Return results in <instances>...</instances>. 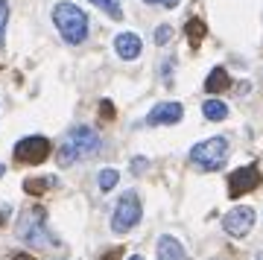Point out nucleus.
Instances as JSON below:
<instances>
[{
    "label": "nucleus",
    "mask_w": 263,
    "mask_h": 260,
    "mask_svg": "<svg viewBox=\"0 0 263 260\" xmlns=\"http://www.w3.org/2000/svg\"><path fill=\"white\" fill-rule=\"evenodd\" d=\"M53 24H56V29L62 32V38L73 47L82 44L85 38H88V15H85L76 3H70V0L53 6Z\"/></svg>",
    "instance_id": "nucleus-1"
},
{
    "label": "nucleus",
    "mask_w": 263,
    "mask_h": 260,
    "mask_svg": "<svg viewBox=\"0 0 263 260\" xmlns=\"http://www.w3.org/2000/svg\"><path fill=\"white\" fill-rule=\"evenodd\" d=\"M18 237L32 249H47V246H59V240L50 234L47 228V214L44 208H32V211H24L18 219Z\"/></svg>",
    "instance_id": "nucleus-2"
},
{
    "label": "nucleus",
    "mask_w": 263,
    "mask_h": 260,
    "mask_svg": "<svg viewBox=\"0 0 263 260\" xmlns=\"http://www.w3.org/2000/svg\"><path fill=\"white\" fill-rule=\"evenodd\" d=\"M228 158V140L222 135H216V138H208L202 143L190 149V164L199 170H208V173H214L226 164Z\"/></svg>",
    "instance_id": "nucleus-3"
},
{
    "label": "nucleus",
    "mask_w": 263,
    "mask_h": 260,
    "mask_svg": "<svg viewBox=\"0 0 263 260\" xmlns=\"http://www.w3.org/2000/svg\"><path fill=\"white\" fill-rule=\"evenodd\" d=\"M141 214H143V205H141L138 190H126V193L117 199V208H114V214H111V228L117 234L132 231L135 225L141 222Z\"/></svg>",
    "instance_id": "nucleus-4"
},
{
    "label": "nucleus",
    "mask_w": 263,
    "mask_h": 260,
    "mask_svg": "<svg viewBox=\"0 0 263 260\" xmlns=\"http://www.w3.org/2000/svg\"><path fill=\"white\" fill-rule=\"evenodd\" d=\"M260 181H263L260 167H257V164H246V167L234 170V173L228 176V196H231V199H240V196L257 190Z\"/></svg>",
    "instance_id": "nucleus-5"
},
{
    "label": "nucleus",
    "mask_w": 263,
    "mask_h": 260,
    "mask_svg": "<svg viewBox=\"0 0 263 260\" xmlns=\"http://www.w3.org/2000/svg\"><path fill=\"white\" fill-rule=\"evenodd\" d=\"M65 143L73 149L79 158H91V155H97L100 146H103V143H100V135H97L91 126H73V129L67 132Z\"/></svg>",
    "instance_id": "nucleus-6"
},
{
    "label": "nucleus",
    "mask_w": 263,
    "mask_h": 260,
    "mask_svg": "<svg viewBox=\"0 0 263 260\" xmlns=\"http://www.w3.org/2000/svg\"><path fill=\"white\" fill-rule=\"evenodd\" d=\"M47 155H50V140L41 138V135H29V138L15 143V158L21 164H41V161H47Z\"/></svg>",
    "instance_id": "nucleus-7"
},
{
    "label": "nucleus",
    "mask_w": 263,
    "mask_h": 260,
    "mask_svg": "<svg viewBox=\"0 0 263 260\" xmlns=\"http://www.w3.org/2000/svg\"><path fill=\"white\" fill-rule=\"evenodd\" d=\"M222 228L231 237H246L254 228V208L252 205H237L234 211H228L222 216Z\"/></svg>",
    "instance_id": "nucleus-8"
},
{
    "label": "nucleus",
    "mask_w": 263,
    "mask_h": 260,
    "mask_svg": "<svg viewBox=\"0 0 263 260\" xmlns=\"http://www.w3.org/2000/svg\"><path fill=\"white\" fill-rule=\"evenodd\" d=\"M184 117V108L181 102H158L149 114H146V123L149 126H173Z\"/></svg>",
    "instance_id": "nucleus-9"
},
{
    "label": "nucleus",
    "mask_w": 263,
    "mask_h": 260,
    "mask_svg": "<svg viewBox=\"0 0 263 260\" xmlns=\"http://www.w3.org/2000/svg\"><path fill=\"white\" fill-rule=\"evenodd\" d=\"M114 50H117V56L123 59V62H132V59L141 56V38L135 35V32H120V35L114 38Z\"/></svg>",
    "instance_id": "nucleus-10"
},
{
    "label": "nucleus",
    "mask_w": 263,
    "mask_h": 260,
    "mask_svg": "<svg viewBox=\"0 0 263 260\" xmlns=\"http://www.w3.org/2000/svg\"><path fill=\"white\" fill-rule=\"evenodd\" d=\"M158 260H187V251L181 249V243L176 237L164 234L158 240Z\"/></svg>",
    "instance_id": "nucleus-11"
},
{
    "label": "nucleus",
    "mask_w": 263,
    "mask_h": 260,
    "mask_svg": "<svg viewBox=\"0 0 263 260\" xmlns=\"http://www.w3.org/2000/svg\"><path fill=\"white\" fill-rule=\"evenodd\" d=\"M228 88H231V76H228V70L222 65H216L205 79V91L208 94H219V91H228Z\"/></svg>",
    "instance_id": "nucleus-12"
},
{
    "label": "nucleus",
    "mask_w": 263,
    "mask_h": 260,
    "mask_svg": "<svg viewBox=\"0 0 263 260\" xmlns=\"http://www.w3.org/2000/svg\"><path fill=\"white\" fill-rule=\"evenodd\" d=\"M202 112H205L208 120L219 123V120H226V117H228V105L222 100H208L205 105H202Z\"/></svg>",
    "instance_id": "nucleus-13"
},
{
    "label": "nucleus",
    "mask_w": 263,
    "mask_h": 260,
    "mask_svg": "<svg viewBox=\"0 0 263 260\" xmlns=\"http://www.w3.org/2000/svg\"><path fill=\"white\" fill-rule=\"evenodd\" d=\"M50 187H56V178H53V176H47V178H27V181H24V190H27L29 196L47 193Z\"/></svg>",
    "instance_id": "nucleus-14"
},
{
    "label": "nucleus",
    "mask_w": 263,
    "mask_h": 260,
    "mask_svg": "<svg viewBox=\"0 0 263 260\" xmlns=\"http://www.w3.org/2000/svg\"><path fill=\"white\" fill-rule=\"evenodd\" d=\"M184 32H187V41L199 44V41L208 35V27H205V21L202 18H190L187 24H184Z\"/></svg>",
    "instance_id": "nucleus-15"
},
{
    "label": "nucleus",
    "mask_w": 263,
    "mask_h": 260,
    "mask_svg": "<svg viewBox=\"0 0 263 260\" xmlns=\"http://www.w3.org/2000/svg\"><path fill=\"white\" fill-rule=\"evenodd\" d=\"M97 181H100V190H114V184L120 181V173H117V170H111V167H105V170H100Z\"/></svg>",
    "instance_id": "nucleus-16"
},
{
    "label": "nucleus",
    "mask_w": 263,
    "mask_h": 260,
    "mask_svg": "<svg viewBox=\"0 0 263 260\" xmlns=\"http://www.w3.org/2000/svg\"><path fill=\"white\" fill-rule=\"evenodd\" d=\"M88 3H94V6H100L103 12H108L114 21L123 18V9H120V0H88Z\"/></svg>",
    "instance_id": "nucleus-17"
},
{
    "label": "nucleus",
    "mask_w": 263,
    "mask_h": 260,
    "mask_svg": "<svg viewBox=\"0 0 263 260\" xmlns=\"http://www.w3.org/2000/svg\"><path fill=\"white\" fill-rule=\"evenodd\" d=\"M6 21H9V0H0V47L6 41Z\"/></svg>",
    "instance_id": "nucleus-18"
},
{
    "label": "nucleus",
    "mask_w": 263,
    "mask_h": 260,
    "mask_svg": "<svg viewBox=\"0 0 263 260\" xmlns=\"http://www.w3.org/2000/svg\"><path fill=\"white\" fill-rule=\"evenodd\" d=\"M170 38H173V27L170 24H161V27H155V44H170Z\"/></svg>",
    "instance_id": "nucleus-19"
},
{
    "label": "nucleus",
    "mask_w": 263,
    "mask_h": 260,
    "mask_svg": "<svg viewBox=\"0 0 263 260\" xmlns=\"http://www.w3.org/2000/svg\"><path fill=\"white\" fill-rule=\"evenodd\" d=\"M143 170H149V161H146V158H141V155H138V158L132 161V173H135V176H141Z\"/></svg>",
    "instance_id": "nucleus-20"
},
{
    "label": "nucleus",
    "mask_w": 263,
    "mask_h": 260,
    "mask_svg": "<svg viewBox=\"0 0 263 260\" xmlns=\"http://www.w3.org/2000/svg\"><path fill=\"white\" fill-rule=\"evenodd\" d=\"M143 3H149V6H164V9H176V6H179V0H143Z\"/></svg>",
    "instance_id": "nucleus-21"
},
{
    "label": "nucleus",
    "mask_w": 263,
    "mask_h": 260,
    "mask_svg": "<svg viewBox=\"0 0 263 260\" xmlns=\"http://www.w3.org/2000/svg\"><path fill=\"white\" fill-rule=\"evenodd\" d=\"M103 117H105V120L111 117V102H108V100H103Z\"/></svg>",
    "instance_id": "nucleus-22"
},
{
    "label": "nucleus",
    "mask_w": 263,
    "mask_h": 260,
    "mask_svg": "<svg viewBox=\"0 0 263 260\" xmlns=\"http://www.w3.org/2000/svg\"><path fill=\"white\" fill-rule=\"evenodd\" d=\"M6 216H9V208H0V222H6Z\"/></svg>",
    "instance_id": "nucleus-23"
},
{
    "label": "nucleus",
    "mask_w": 263,
    "mask_h": 260,
    "mask_svg": "<svg viewBox=\"0 0 263 260\" xmlns=\"http://www.w3.org/2000/svg\"><path fill=\"white\" fill-rule=\"evenodd\" d=\"M12 260H32V257H29V254H15Z\"/></svg>",
    "instance_id": "nucleus-24"
},
{
    "label": "nucleus",
    "mask_w": 263,
    "mask_h": 260,
    "mask_svg": "<svg viewBox=\"0 0 263 260\" xmlns=\"http://www.w3.org/2000/svg\"><path fill=\"white\" fill-rule=\"evenodd\" d=\"M129 260H146V257H143V254H135V257H129Z\"/></svg>",
    "instance_id": "nucleus-25"
},
{
    "label": "nucleus",
    "mask_w": 263,
    "mask_h": 260,
    "mask_svg": "<svg viewBox=\"0 0 263 260\" xmlns=\"http://www.w3.org/2000/svg\"><path fill=\"white\" fill-rule=\"evenodd\" d=\"M3 176H6V167H3V164H0V178H3Z\"/></svg>",
    "instance_id": "nucleus-26"
}]
</instances>
